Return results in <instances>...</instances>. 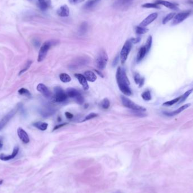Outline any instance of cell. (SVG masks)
<instances>
[{
	"label": "cell",
	"instance_id": "1",
	"mask_svg": "<svg viewBox=\"0 0 193 193\" xmlns=\"http://www.w3.org/2000/svg\"><path fill=\"white\" fill-rule=\"evenodd\" d=\"M116 81L120 90L125 95L130 96L132 91L129 88L130 82L125 71L121 67H118L116 72Z\"/></svg>",
	"mask_w": 193,
	"mask_h": 193
},
{
	"label": "cell",
	"instance_id": "2",
	"mask_svg": "<svg viewBox=\"0 0 193 193\" xmlns=\"http://www.w3.org/2000/svg\"><path fill=\"white\" fill-rule=\"evenodd\" d=\"M108 60L109 58L107 53L104 50H101L98 53L97 57L96 60L97 67L100 70H103L107 65Z\"/></svg>",
	"mask_w": 193,
	"mask_h": 193
},
{
	"label": "cell",
	"instance_id": "3",
	"mask_svg": "<svg viewBox=\"0 0 193 193\" xmlns=\"http://www.w3.org/2000/svg\"><path fill=\"white\" fill-rule=\"evenodd\" d=\"M56 44V41H48L45 42L41 46L40 51H39V55L37 60L38 62H41L45 59L48 52L49 51V49L53 45Z\"/></svg>",
	"mask_w": 193,
	"mask_h": 193
},
{
	"label": "cell",
	"instance_id": "4",
	"mask_svg": "<svg viewBox=\"0 0 193 193\" xmlns=\"http://www.w3.org/2000/svg\"><path fill=\"white\" fill-rule=\"evenodd\" d=\"M121 100H122V104L125 107L128 108L129 109H132V110H134L135 111H140V112L145 111L146 110L145 108L135 104V102L132 101L130 99L127 98L126 97L122 96H121Z\"/></svg>",
	"mask_w": 193,
	"mask_h": 193
},
{
	"label": "cell",
	"instance_id": "5",
	"mask_svg": "<svg viewBox=\"0 0 193 193\" xmlns=\"http://www.w3.org/2000/svg\"><path fill=\"white\" fill-rule=\"evenodd\" d=\"M132 44H133L132 43L130 40H129L125 42V43L123 46L122 51L120 52V55L122 64H124L125 62H126L128 57L129 54L131 50Z\"/></svg>",
	"mask_w": 193,
	"mask_h": 193
},
{
	"label": "cell",
	"instance_id": "6",
	"mask_svg": "<svg viewBox=\"0 0 193 193\" xmlns=\"http://www.w3.org/2000/svg\"><path fill=\"white\" fill-rule=\"evenodd\" d=\"M54 94L53 100L55 102H62L67 98V93L60 87H55L54 88Z\"/></svg>",
	"mask_w": 193,
	"mask_h": 193
},
{
	"label": "cell",
	"instance_id": "7",
	"mask_svg": "<svg viewBox=\"0 0 193 193\" xmlns=\"http://www.w3.org/2000/svg\"><path fill=\"white\" fill-rule=\"evenodd\" d=\"M67 95L68 97L75 98L76 101L80 104H82L84 102V98L80 93L76 89L73 88H68L66 91Z\"/></svg>",
	"mask_w": 193,
	"mask_h": 193
},
{
	"label": "cell",
	"instance_id": "8",
	"mask_svg": "<svg viewBox=\"0 0 193 193\" xmlns=\"http://www.w3.org/2000/svg\"><path fill=\"white\" fill-rule=\"evenodd\" d=\"M190 13H191L190 10H186L175 15L172 22V25H177L182 22L190 15Z\"/></svg>",
	"mask_w": 193,
	"mask_h": 193
},
{
	"label": "cell",
	"instance_id": "9",
	"mask_svg": "<svg viewBox=\"0 0 193 193\" xmlns=\"http://www.w3.org/2000/svg\"><path fill=\"white\" fill-rule=\"evenodd\" d=\"M17 111V109H14L11 110L6 115L4 116L1 120H0V130H1L2 129L4 128L5 125L7 124L10 119L13 117V116L15 115L16 114V112Z\"/></svg>",
	"mask_w": 193,
	"mask_h": 193
},
{
	"label": "cell",
	"instance_id": "10",
	"mask_svg": "<svg viewBox=\"0 0 193 193\" xmlns=\"http://www.w3.org/2000/svg\"><path fill=\"white\" fill-rule=\"evenodd\" d=\"M88 59L85 57H79L73 61L72 64L70 65V68L71 69H77L80 67H83L84 65L87 64Z\"/></svg>",
	"mask_w": 193,
	"mask_h": 193
},
{
	"label": "cell",
	"instance_id": "11",
	"mask_svg": "<svg viewBox=\"0 0 193 193\" xmlns=\"http://www.w3.org/2000/svg\"><path fill=\"white\" fill-rule=\"evenodd\" d=\"M19 148L18 146H15L13 150V153L12 154L9 155H6L4 154H0V160L2 161H8L13 159L18 155L19 153Z\"/></svg>",
	"mask_w": 193,
	"mask_h": 193
},
{
	"label": "cell",
	"instance_id": "12",
	"mask_svg": "<svg viewBox=\"0 0 193 193\" xmlns=\"http://www.w3.org/2000/svg\"><path fill=\"white\" fill-rule=\"evenodd\" d=\"M155 4H156L157 5H163L164 6L167 7L168 8L172 9V10H179V7H178V5L177 4H173L171 3L169 1H164V0H156L155 2Z\"/></svg>",
	"mask_w": 193,
	"mask_h": 193
},
{
	"label": "cell",
	"instance_id": "13",
	"mask_svg": "<svg viewBox=\"0 0 193 193\" xmlns=\"http://www.w3.org/2000/svg\"><path fill=\"white\" fill-rule=\"evenodd\" d=\"M157 17H158L157 13H153L150 15H149L148 17H146L143 21H142L141 23L140 24V26L145 27L148 26V24H150L153 21H154L156 19Z\"/></svg>",
	"mask_w": 193,
	"mask_h": 193
},
{
	"label": "cell",
	"instance_id": "14",
	"mask_svg": "<svg viewBox=\"0 0 193 193\" xmlns=\"http://www.w3.org/2000/svg\"><path fill=\"white\" fill-rule=\"evenodd\" d=\"M18 135L20 140L24 143H28L30 142V137L26 131L22 128H19L17 130Z\"/></svg>",
	"mask_w": 193,
	"mask_h": 193
},
{
	"label": "cell",
	"instance_id": "15",
	"mask_svg": "<svg viewBox=\"0 0 193 193\" xmlns=\"http://www.w3.org/2000/svg\"><path fill=\"white\" fill-rule=\"evenodd\" d=\"M37 90L46 98H48L51 96V92L44 84H39L37 86Z\"/></svg>",
	"mask_w": 193,
	"mask_h": 193
},
{
	"label": "cell",
	"instance_id": "16",
	"mask_svg": "<svg viewBox=\"0 0 193 193\" xmlns=\"http://www.w3.org/2000/svg\"><path fill=\"white\" fill-rule=\"evenodd\" d=\"M75 76L77 78V80H78L80 84L82 85L84 90H87L89 89V85L88 84L87 80L84 75L79 73H76L75 74Z\"/></svg>",
	"mask_w": 193,
	"mask_h": 193
},
{
	"label": "cell",
	"instance_id": "17",
	"mask_svg": "<svg viewBox=\"0 0 193 193\" xmlns=\"http://www.w3.org/2000/svg\"><path fill=\"white\" fill-rule=\"evenodd\" d=\"M133 0H116L114 5L116 8L124 9L129 6Z\"/></svg>",
	"mask_w": 193,
	"mask_h": 193
},
{
	"label": "cell",
	"instance_id": "18",
	"mask_svg": "<svg viewBox=\"0 0 193 193\" xmlns=\"http://www.w3.org/2000/svg\"><path fill=\"white\" fill-rule=\"evenodd\" d=\"M57 14L61 17H68L70 14V9L66 5H64L59 7L57 10Z\"/></svg>",
	"mask_w": 193,
	"mask_h": 193
},
{
	"label": "cell",
	"instance_id": "19",
	"mask_svg": "<svg viewBox=\"0 0 193 193\" xmlns=\"http://www.w3.org/2000/svg\"><path fill=\"white\" fill-rule=\"evenodd\" d=\"M190 105H191L190 103H187V104H185L184 106H182L181 107L177 109H176V111H173L172 112H169V113L167 112V113H166V115H168V116H174V115H178L181 112H182L183 111H184L185 109H187L188 107H189L190 106Z\"/></svg>",
	"mask_w": 193,
	"mask_h": 193
},
{
	"label": "cell",
	"instance_id": "20",
	"mask_svg": "<svg viewBox=\"0 0 193 193\" xmlns=\"http://www.w3.org/2000/svg\"><path fill=\"white\" fill-rule=\"evenodd\" d=\"M101 0H88L84 5V8L86 10H90L96 6Z\"/></svg>",
	"mask_w": 193,
	"mask_h": 193
},
{
	"label": "cell",
	"instance_id": "21",
	"mask_svg": "<svg viewBox=\"0 0 193 193\" xmlns=\"http://www.w3.org/2000/svg\"><path fill=\"white\" fill-rule=\"evenodd\" d=\"M51 4L50 0H38L39 7L42 10H46L50 6Z\"/></svg>",
	"mask_w": 193,
	"mask_h": 193
},
{
	"label": "cell",
	"instance_id": "22",
	"mask_svg": "<svg viewBox=\"0 0 193 193\" xmlns=\"http://www.w3.org/2000/svg\"><path fill=\"white\" fill-rule=\"evenodd\" d=\"M84 76L88 81L90 82H94L97 80V76L96 74L92 71H86L84 73Z\"/></svg>",
	"mask_w": 193,
	"mask_h": 193
},
{
	"label": "cell",
	"instance_id": "23",
	"mask_svg": "<svg viewBox=\"0 0 193 193\" xmlns=\"http://www.w3.org/2000/svg\"><path fill=\"white\" fill-rule=\"evenodd\" d=\"M33 126L36 127V128L39 129L41 130H45L48 128V124L46 122H35L33 124Z\"/></svg>",
	"mask_w": 193,
	"mask_h": 193
},
{
	"label": "cell",
	"instance_id": "24",
	"mask_svg": "<svg viewBox=\"0 0 193 193\" xmlns=\"http://www.w3.org/2000/svg\"><path fill=\"white\" fill-rule=\"evenodd\" d=\"M147 51H146V49L145 47V46H142V48H140L139 52H138V55H137V60L138 62H140L143 59V58L145 57V55L147 54Z\"/></svg>",
	"mask_w": 193,
	"mask_h": 193
},
{
	"label": "cell",
	"instance_id": "25",
	"mask_svg": "<svg viewBox=\"0 0 193 193\" xmlns=\"http://www.w3.org/2000/svg\"><path fill=\"white\" fill-rule=\"evenodd\" d=\"M59 78H60V80L64 83H68V82L71 81V77L67 73H61L59 75Z\"/></svg>",
	"mask_w": 193,
	"mask_h": 193
},
{
	"label": "cell",
	"instance_id": "26",
	"mask_svg": "<svg viewBox=\"0 0 193 193\" xmlns=\"http://www.w3.org/2000/svg\"><path fill=\"white\" fill-rule=\"evenodd\" d=\"M193 89H190V90H187V91H186L182 96L180 97V99L178 103H183L188 98V97L191 94V93L193 92Z\"/></svg>",
	"mask_w": 193,
	"mask_h": 193
},
{
	"label": "cell",
	"instance_id": "27",
	"mask_svg": "<svg viewBox=\"0 0 193 193\" xmlns=\"http://www.w3.org/2000/svg\"><path fill=\"white\" fill-rule=\"evenodd\" d=\"M148 28L141 27V26H137L135 27V32L138 35H142L146 33V32H148Z\"/></svg>",
	"mask_w": 193,
	"mask_h": 193
},
{
	"label": "cell",
	"instance_id": "28",
	"mask_svg": "<svg viewBox=\"0 0 193 193\" xmlns=\"http://www.w3.org/2000/svg\"><path fill=\"white\" fill-rule=\"evenodd\" d=\"M180 99V97H179L174 99L173 100L167 101V102H166L163 103V106H171L174 104L175 103H178L179 102Z\"/></svg>",
	"mask_w": 193,
	"mask_h": 193
},
{
	"label": "cell",
	"instance_id": "29",
	"mask_svg": "<svg viewBox=\"0 0 193 193\" xmlns=\"http://www.w3.org/2000/svg\"><path fill=\"white\" fill-rule=\"evenodd\" d=\"M142 97L145 101H149L151 100V98H152L151 93L149 90H146V91H144L142 94Z\"/></svg>",
	"mask_w": 193,
	"mask_h": 193
},
{
	"label": "cell",
	"instance_id": "30",
	"mask_svg": "<svg viewBox=\"0 0 193 193\" xmlns=\"http://www.w3.org/2000/svg\"><path fill=\"white\" fill-rule=\"evenodd\" d=\"M175 13H169V14H168L164 18V19L163 20V24H166V23H167L168 22H169L171 20L173 19V18L175 15Z\"/></svg>",
	"mask_w": 193,
	"mask_h": 193
},
{
	"label": "cell",
	"instance_id": "31",
	"mask_svg": "<svg viewBox=\"0 0 193 193\" xmlns=\"http://www.w3.org/2000/svg\"><path fill=\"white\" fill-rule=\"evenodd\" d=\"M101 106L103 109H108L110 106L109 101L107 98H104L101 101Z\"/></svg>",
	"mask_w": 193,
	"mask_h": 193
},
{
	"label": "cell",
	"instance_id": "32",
	"mask_svg": "<svg viewBox=\"0 0 193 193\" xmlns=\"http://www.w3.org/2000/svg\"><path fill=\"white\" fill-rule=\"evenodd\" d=\"M18 93L20 95L22 96H25L27 97H31V94L30 92V91L27 89H26L25 88H21L19 90H18Z\"/></svg>",
	"mask_w": 193,
	"mask_h": 193
},
{
	"label": "cell",
	"instance_id": "33",
	"mask_svg": "<svg viewBox=\"0 0 193 193\" xmlns=\"http://www.w3.org/2000/svg\"><path fill=\"white\" fill-rule=\"evenodd\" d=\"M152 42H153L152 36H150L148 37V40H147V41H146V44L145 45V48L146 49L147 53H148L149 52V50H150V49H151V45H152Z\"/></svg>",
	"mask_w": 193,
	"mask_h": 193
},
{
	"label": "cell",
	"instance_id": "34",
	"mask_svg": "<svg viewBox=\"0 0 193 193\" xmlns=\"http://www.w3.org/2000/svg\"><path fill=\"white\" fill-rule=\"evenodd\" d=\"M142 6L145 8H155V9H159L160 7L155 3H146L143 4Z\"/></svg>",
	"mask_w": 193,
	"mask_h": 193
},
{
	"label": "cell",
	"instance_id": "35",
	"mask_svg": "<svg viewBox=\"0 0 193 193\" xmlns=\"http://www.w3.org/2000/svg\"><path fill=\"white\" fill-rule=\"evenodd\" d=\"M32 62L31 60H28L27 62L26 63V64L24 65V68L20 71L19 72V75L23 74L24 72H25L27 70H28V69L30 67L31 65L32 64Z\"/></svg>",
	"mask_w": 193,
	"mask_h": 193
},
{
	"label": "cell",
	"instance_id": "36",
	"mask_svg": "<svg viewBox=\"0 0 193 193\" xmlns=\"http://www.w3.org/2000/svg\"><path fill=\"white\" fill-rule=\"evenodd\" d=\"M52 111H53L52 109H49L48 108H47V109L45 108V109H44L41 110V114H42V115L44 116H49V115H51L53 114Z\"/></svg>",
	"mask_w": 193,
	"mask_h": 193
},
{
	"label": "cell",
	"instance_id": "37",
	"mask_svg": "<svg viewBox=\"0 0 193 193\" xmlns=\"http://www.w3.org/2000/svg\"><path fill=\"white\" fill-rule=\"evenodd\" d=\"M88 24L86 22H84L81 24V25L80 26V32L81 34H84L85 32L87 31L88 30Z\"/></svg>",
	"mask_w": 193,
	"mask_h": 193
},
{
	"label": "cell",
	"instance_id": "38",
	"mask_svg": "<svg viewBox=\"0 0 193 193\" xmlns=\"http://www.w3.org/2000/svg\"><path fill=\"white\" fill-rule=\"evenodd\" d=\"M97 116V114H95V113H90L89 115H88L87 116L85 117V119L83 120V122H85V121H87V120H90L91 119H93L94 117H96Z\"/></svg>",
	"mask_w": 193,
	"mask_h": 193
},
{
	"label": "cell",
	"instance_id": "39",
	"mask_svg": "<svg viewBox=\"0 0 193 193\" xmlns=\"http://www.w3.org/2000/svg\"><path fill=\"white\" fill-rule=\"evenodd\" d=\"M141 77L140 76V75L136 73L135 74V76H134V79H135V83L137 84H140L141 80Z\"/></svg>",
	"mask_w": 193,
	"mask_h": 193
},
{
	"label": "cell",
	"instance_id": "40",
	"mask_svg": "<svg viewBox=\"0 0 193 193\" xmlns=\"http://www.w3.org/2000/svg\"><path fill=\"white\" fill-rule=\"evenodd\" d=\"M130 41L132 42V44H137L141 40L140 37H137V38H133V39H130Z\"/></svg>",
	"mask_w": 193,
	"mask_h": 193
},
{
	"label": "cell",
	"instance_id": "41",
	"mask_svg": "<svg viewBox=\"0 0 193 193\" xmlns=\"http://www.w3.org/2000/svg\"><path fill=\"white\" fill-rule=\"evenodd\" d=\"M84 0H68L69 2L71 4H78V3H80L83 1H84Z\"/></svg>",
	"mask_w": 193,
	"mask_h": 193
},
{
	"label": "cell",
	"instance_id": "42",
	"mask_svg": "<svg viewBox=\"0 0 193 193\" xmlns=\"http://www.w3.org/2000/svg\"><path fill=\"white\" fill-rule=\"evenodd\" d=\"M65 115L66 116V117L67 119H71L72 118H73V115L71 113L68 112H66L65 113Z\"/></svg>",
	"mask_w": 193,
	"mask_h": 193
},
{
	"label": "cell",
	"instance_id": "43",
	"mask_svg": "<svg viewBox=\"0 0 193 193\" xmlns=\"http://www.w3.org/2000/svg\"><path fill=\"white\" fill-rule=\"evenodd\" d=\"M66 124V123H63V124H59V125H57V126H55V127H54V128L53 129V130H57V129H58L60 128H62V127L64 126Z\"/></svg>",
	"mask_w": 193,
	"mask_h": 193
},
{
	"label": "cell",
	"instance_id": "44",
	"mask_svg": "<svg viewBox=\"0 0 193 193\" xmlns=\"http://www.w3.org/2000/svg\"><path fill=\"white\" fill-rule=\"evenodd\" d=\"M3 145H4V143H3V138L1 136H0V150H1L2 148Z\"/></svg>",
	"mask_w": 193,
	"mask_h": 193
},
{
	"label": "cell",
	"instance_id": "45",
	"mask_svg": "<svg viewBox=\"0 0 193 193\" xmlns=\"http://www.w3.org/2000/svg\"><path fill=\"white\" fill-rule=\"evenodd\" d=\"M144 83H145V78L143 77V78H142L141 80V81H140V83L139 84V86L140 87L142 86L143 85V84H144Z\"/></svg>",
	"mask_w": 193,
	"mask_h": 193
},
{
	"label": "cell",
	"instance_id": "46",
	"mask_svg": "<svg viewBox=\"0 0 193 193\" xmlns=\"http://www.w3.org/2000/svg\"><path fill=\"white\" fill-rule=\"evenodd\" d=\"M95 71H96V72L97 73H98V75H99L100 76H101L102 77H103V76L102 75V74L101 73H100L99 71H97V70H95Z\"/></svg>",
	"mask_w": 193,
	"mask_h": 193
},
{
	"label": "cell",
	"instance_id": "47",
	"mask_svg": "<svg viewBox=\"0 0 193 193\" xmlns=\"http://www.w3.org/2000/svg\"><path fill=\"white\" fill-rule=\"evenodd\" d=\"M121 193V192L120 191H119V190H117V191H116V192H114V193Z\"/></svg>",
	"mask_w": 193,
	"mask_h": 193
},
{
	"label": "cell",
	"instance_id": "48",
	"mask_svg": "<svg viewBox=\"0 0 193 193\" xmlns=\"http://www.w3.org/2000/svg\"><path fill=\"white\" fill-rule=\"evenodd\" d=\"M2 183H3V180H0V185H2Z\"/></svg>",
	"mask_w": 193,
	"mask_h": 193
}]
</instances>
